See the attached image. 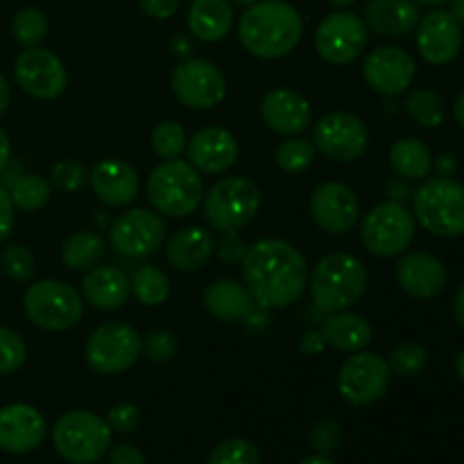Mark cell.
I'll list each match as a JSON object with an SVG mask.
<instances>
[{
    "label": "cell",
    "mask_w": 464,
    "mask_h": 464,
    "mask_svg": "<svg viewBox=\"0 0 464 464\" xmlns=\"http://www.w3.org/2000/svg\"><path fill=\"white\" fill-rule=\"evenodd\" d=\"M9 98H12V93H9V84L7 80L0 75V113H5V109L9 107Z\"/></svg>",
    "instance_id": "56"
},
{
    "label": "cell",
    "mask_w": 464,
    "mask_h": 464,
    "mask_svg": "<svg viewBox=\"0 0 464 464\" xmlns=\"http://www.w3.org/2000/svg\"><path fill=\"white\" fill-rule=\"evenodd\" d=\"M139 5L150 18H159V21H163V18L175 16L181 0H139Z\"/></svg>",
    "instance_id": "48"
},
{
    "label": "cell",
    "mask_w": 464,
    "mask_h": 464,
    "mask_svg": "<svg viewBox=\"0 0 464 464\" xmlns=\"http://www.w3.org/2000/svg\"><path fill=\"white\" fill-rule=\"evenodd\" d=\"M247 252V245H245L243 236L236 229L222 231L220 240L216 243V254L225 266H240Z\"/></svg>",
    "instance_id": "47"
},
{
    "label": "cell",
    "mask_w": 464,
    "mask_h": 464,
    "mask_svg": "<svg viewBox=\"0 0 464 464\" xmlns=\"http://www.w3.org/2000/svg\"><path fill=\"white\" fill-rule=\"evenodd\" d=\"M299 464H335L334 460H331L329 456H322V453H315V456H308V458H304L302 462Z\"/></svg>",
    "instance_id": "60"
},
{
    "label": "cell",
    "mask_w": 464,
    "mask_h": 464,
    "mask_svg": "<svg viewBox=\"0 0 464 464\" xmlns=\"http://www.w3.org/2000/svg\"><path fill=\"white\" fill-rule=\"evenodd\" d=\"M420 3L415 0H367L365 25L381 36H406L420 23Z\"/></svg>",
    "instance_id": "27"
},
{
    "label": "cell",
    "mask_w": 464,
    "mask_h": 464,
    "mask_svg": "<svg viewBox=\"0 0 464 464\" xmlns=\"http://www.w3.org/2000/svg\"><path fill=\"white\" fill-rule=\"evenodd\" d=\"M143 352V338L127 322H104L91 334L84 356L93 372L104 376L127 372Z\"/></svg>",
    "instance_id": "10"
},
{
    "label": "cell",
    "mask_w": 464,
    "mask_h": 464,
    "mask_svg": "<svg viewBox=\"0 0 464 464\" xmlns=\"http://www.w3.org/2000/svg\"><path fill=\"white\" fill-rule=\"evenodd\" d=\"M311 216L322 231L343 236L356 229L361 220L358 195L343 181H324L311 195Z\"/></svg>",
    "instance_id": "17"
},
{
    "label": "cell",
    "mask_w": 464,
    "mask_h": 464,
    "mask_svg": "<svg viewBox=\"0 0 464 464\" xmlns=\"http://www.w3.org/2000/svg\"><path fill=\"white\" fill-rule=\"evenodd\" d=\"M107 424L111 429V433H134L140 426V408L134 403H116L113 408H109L107 412Z\"/></svg>",
    "instance_id": "46"
},
{
    "label": "cell",
    "mask_w": 464,
    "mask_h": 464,
    "mask_svg": "<svg viewBox=\"0 0 464 464\" xmlns=\"http://www.w3.org/2000/svg\"><path fill=\"white\" fill-rule=\"evenodd\" d=\"M367 39H370V32H367L365 21L358 14L338 9L322 18L317 25L315 48L324 62L344 66L361 57L362 50L367 48Z\"/></svg>",
    "instance_id": "12"
},
{
    "label": "cell",
    "mask_w": 464,
    "mask_h": 464,
    "mask_svg": "<svg viewBox=\"0 0 464 464\" xmlns=\"http://www.w3.org/2000/svg\"><path fill=\"white\" fill-rule=\"evenodd\" d=\"M53 444L66 462L95 464L111 447V429L95 412L71 411L54 424Z\"/></svg>",
    "instance_id": "6"
},
{
    "label": "cell",
    "mask_w": 464,
    "mask_h": 464,
    "mask_svg": "<svg viewBox=\"0 0 464 464\" xmlns=\"http://www.w3.org/2000/svg\"><path fill=\"white\" fill-rule=\"evenodd\" d=\"M109 464H148V462H145L143 451H140L139 447L125 442L111 449V453H109Z\"/></svg>",
    "instance_id": "50"
},
{
    "label": "cell",
    "mask_w": 464,
    "mask_h": 464,
    "mask_svg": "<svg viewBox=\"0 0 464 464\" xmlns=\"http://www.w3.org/2000/svg\"><path fill=\"white\" fill-rule=\"evenodd\" d=\"M406 111L417 125L440 127L447 118V102L430 89H415L406 100Z\"/></svg>",
    "instance_id": "35"
},
{
    "label": "cell",
    "mask_w": 464,
    "mask_h": 464,
    "mask_svg": "<svg viewBox=\"0 0 464 464\" xmlns=\"http://www.w3.org/2000/svg\"><path fill=\"white\" fill-rule=\"evenodd\" d=\"M9 159H12V143H9V136L7 131L0 127V175L7 170L9 166Z\"/></svg>",
    "instance_id": "53"
},
{
    "label": "cell",
    "mask_w": 464,
    "mask_h": 464,
    "mask_svg": "<svg viewBox=\"0 0 464 464\" xmlns=\"http://www.w3.org/2000/svg\"><path fill=\"white\" fill-rule=\"evenodd\" d=\"M390 372L403 379H412V376L421 374L429 365V352L417 343H401L392 349L390 353Z\"/></svg>",
    "instance_id": "38"
},
{
    "label": "cell",
    "mask_w": 464,
    "mask_h": 464,
    "mask_svg": "<svg viewBox=\"0 0 464 464\" xmlns=\"http://www.w3.org/2000/svg\"><path fill=\"white\" fill-rule=\"evenodd\" d=\"M308 285L315 306L322 313L347 311L367 290V270L353 254L334 252L317 261L308 275Z\"/></svg>",
    "instance_id": "3"
},
{
    "label": "cell",
    "mask_w": 464,
    "mask_h": 464,
    "mask_svg": "<svg viewBox=\"0 0 464 464\" xmlns=\"http://www.w3.org/2000/svg\"><path fill=\"white\" fill-rule=\"evenodd\" d=\"M453 315H456V322L464 329V284L458 288L456 297H453Z\"/></svg>",
    "instance_id": "55"
},
{
    "label": "cell",
    "mask_w": 464,
    "mask_h": 464,
    "mask_svg": "<svg viewBox=\"0 0 464 464\" xmlns=\"http://www.w3.org/2000/svg\"><path fill=\"white\" fill-rule=\"evenodd\" d=\"M362 75L376 93L397 98L412 86V80L417 75V63L412 54H408L403 48L381 45L367 54L365 63H362Z\"/></svg>",
    "instance_id": "18"
},
{
    "label": "cell",
    "mask_w": 464,
    "mask_h": 464,
    "mask_svg": "<svg viewBox=\"0 0 464 464\" xmlns=\"http://www.w3.org/2000/svg\"><path fill=\"white\" fill-rule=\"evenodd\" d=\"M0 270L9 276V279L25 284L34 275V256L25 245H7L0 252Z\"/></svg>",
    "instance_id": "42"
},
{
    "label": "cell",
    "mask_w": 464,
    "mask_h": 464,
    "mask_svg": "<svg viewBox=\"0 0 464 464\" xmlns=\"http://www.w3.org/2000/svg\"><path fill=\"white\" fill-rule=\"evenodd\" d=\"M304 23L285 0H258L249 5L238 23V39L247 53L261 59H281L302 41Z\"/></svg>",
    "instance_id": "2"
},
{
    "label": "cell",
    "mask_w": 464,
    "mask_h": 464,
    "mask_svg": "<svg viewBox=\"0 0 464 464\" xmlns=\"http://www.w3.org/2000/svg\"><path fill=\"white\" fill-rule=\"evenodd\" d=\"M320 334L326 344L347 353L362 352L372 343V338H374V331H372L370 322L362 315H356V313L349 311L329 313L326 320L322 322Z\"/></svg>",
    "instance_id": "29"
},
{
    "label": "cell",
    "mask_w": 464,
    "mask_h": 464,
    "mask_svg": "<svg viewBox=\"0 0 464 464\" xmlns=\"http://www.w3.org/2000/svg\"><path fill=\"white\" fill-rule=\"evenodd\" d=\"M390 365L381 353L356 352L338 372V390L352 406H372L390 388Z\"/></svg>",
    "instance_id": "11"
},
{
    "label": "cell",
    "mask_w": 464,
    "mask_h": 464,
    "mask_svg": "<svg viewBox=\"0 0 464 464\" xmlns=\"http://www.w3.org/2000/svg\"><path fill=\"white\" fill-rule=\"evenodd\" d=\"M433 170L438 177H453L458 172V157L453 152H442L433 159Z\"/></svg>",
    "instance_id": "51"
},
{
    "label": "cell",
    "mask_w": 464,
    "mask_h": 464,
    "mask_svg": "<svg viewBox=\"0 0 464 464\" xmlns=\"http://www.w3.org/2000/svg\"><path fill=\"white\" fill-rule=\"evenodd\" d=\"M240 267L245 288L263 308L290 306L308 285L306 258L281 238H263L249 245Z\"/></svg>",
    "instance_id": "1"
},
{
    "label": "cell",
    "mask_w": 464,
    "mask_h": 464,
    "mask_svg": "<svg viewBox=\"0 0 464 464\" xmlns=\"http://www.w3.org/2000/svg\"><path fill=\"white\" fill-rule=\"evenodd\" d=\"M324 338H322L320 331H308V334H304L302 343H299V349H302L304 353H308V356H317V353H322V349H324Z\"/></svg>",
    "instance_id": "52"
},
{
    "label": "cell",
    "mask_w": 464,
    "mask_h": 464,
    "mask_svg": "<svg viewBox=\"0 0 464 464\" xmlns=\"http://www.w3.org/2000/svg\"><path fill=\"white\" fill-rule=\"evenodd\" d=\"M204 308L222 322H243L256 315L263 306L254 302L245 284L234 279H218L204 290Z\"/></svg>",
    "instance_id": "26"
},
{
    "label": "cell",
    "mask_w": 464,
    "mask_h": 464,
    "mask_svg": "<svg viewBox=\"0 0 464 464\" xmlns=\"http://www.w3.org/2000/svg\"><path fill=\"white\" fill-rule=\"evenodd\" d=\"M415 220L440 238L464 234V184L453 177H430L412 195Z\"/></svg>",
    "instance_id": "4"
},
{
    "label": "cell",
    "mask_w": 464,
    "mask_h": 464,
    "mask_svg": "<svg viewBox=\"0 0 464 464\" xmlns=\"http://www.w3.org/2000/svg\"><path fill=\"white\" fill-rule=\"evenodd\" d=\"M308 442H311L313 451L322 453V456H331L334 451H338L340 444H343V426L334 417H326L320 420L313 426L311 435H308Z\"/></svg>",
    "instance_id": "44"
},
{
    "label": "cell",
    "mask_w": 464,
    "mask_h": 464,
    "mask_svg": "<svg viewBox=\"0 0 464 464\" xmlns=\"http://www.w3.org/2000/svg\"><path fill=\"white\" fill-rule=\"evenodd\" d=\"M104 238L98 231H75L68 236L62 245V261L71 270H91L98 266L104 256Z\"/></svg>",
    "instance_id": "32"
},
{
    "label": "cell",
    "mask_w": 464,
    "mask_h": 464,
    "mask_svg": "<svg viewBox=\"0 0 464 464\" xmlns=\"http://www.w3.org/2000/svg\"><path fill=\"white\" fill-rule=\"evenodd\" d=\"M456 374L460 376V381L464 383V349L458 353V358H456Z\"/></svg>",
    "instance_id": "61"
},
{
    "label": "cell",
    "mask_w": 464,
    "mask_h": 464,
    "mask_svg": "<svg viewBox=\"0 0 464 464\" xmlns=\"http://www.w3.org/2000/svg\"><path fill=\"white\" fill-rule=\"evenodd\" d=\"M399 288L415 299H433L447 288V267L438 256L429 252H408L399 258L397 270Z\"/></svg>",
    "instance_id": "22"
},
{
    "label": "cell",
    "mask_w": 464,
    "mask_h": 464,
    "mask_svg": "<svg viewBox=\"0 0 464 464\" xmlns=\"http://www.w3.org/2000/svg\"><path fill=\"white\" fill-rule=\"evenodd\" d=\"M12 34L23 48H34L48 34V18L39 7L18 9L12 21Z\"/></svg>",
    "instance_id": "36"
},
{
    "label": "cell",
    "mask_w": 464,
    "mask_h": 464,
    "mask_svg": "<svg viewBox=\"0 0 464 464\" xmlns=\"http://www.w3.org/2000/svg\"><path fill=\"white\" fill-rule=\"evenodd\" d=\"M89 184L100 202L109 207H127L139 198V175L121 159H102L93 166Z\"/></svg>",
    "instance_id": "24"
},
{
    "label": "cell",
    "mask_w": 464,
    "mask_h": 464,
    "mask_svg": "<svg viewBox=\"0 0 464 464\" xmlns=\"http://www.w3.org/2000/svg\"><path fill=\"white\" fill-rule=\"evenodd\" d=\"M177 338L170 331H152L143 338V353L150 362H168L177 356Z\"/></svg>",
    "instance_id": "45"
},
{
    "label": "cell",
    "mask_w": 464,
    "mask_h": 464,
    "mask_svg": "<svg viewBox=\"0 0 464 464\" xmlns=\"http://www.w3.org/2000/svg\"><path fill=\"white\" fill-rule=\"evenodd\" d=\"M14 229V202L9 198L7 186L0 184V243L12 234Z\"/></svg>",
    "instance_id": "49"
},
{
    "label": "cell",
    "mask_w": 464,
    "mask_h": 464,
    "mask_svg": "<svg viewBox=\"0 0 464 464\" xmlns=\"http://www.w3.org/2000/svg\"><path fill=\"white\" fill-rule=\"evenodd\" d=\"M89 175L91 172L86 170L84 163H80L77 159H62L50 168V186L62 193H77L89 184Z\"/></svg>",
    "instance_id": "41"
},
{
    "label": "cell",
    "mask_w": 464,
    "mask_h": 464,
    "mask_svg": "<svg viewBox=\"0 0 464 464\" xmlns=\"http://www.w3.org/2000/svg\"><path fill=\"white\" fill-rule=\"evenodd\" d=\"M130 295V279L116 266H95L82 279V299L95 311H116Z\"/></svg>",
    "instance_id": "25"
},
{
    "label": "cell",
    "mask_w": 464,
    "mask_h": 464,
    "mask_svg": "<svg viewBox=\"0 0 464 464\" xmlns=\"http://www.w3.org/2000/svg\"><path fill=\"white\" fill-rule=\"evenodd\" d=\"M370 134L365 122L349 111H331L313 127V145L334 161L349 163L365 154Z\"/></svg>",
    "instance_id": "13"
},
{
    "label": "cell",
    "mask_w": 464,
    "mask_h": 464,
    "mask_svg": "<svg viewBox=\"0 0 464 464\" xmlns=\"http://www.w3.org/2000/svg\"><path fill=\"white\" fill-rule=\"evenodd\" d=\"M415 229V216L401 202L390 199L367 213L361 225V243L374 256L392 258L411 247Z\"/></svg>",
    "instance_id": "9"
},
{
    "label": "cell",
    "mask_w": 464,
    "mask_h": 464,
    "mask_svg": "<svg viewBox=\"0 0 464 464\" xmlns=\"http://www.w3.org/2000/svg\"><path fill=\"white\" fill-rule=\"evenodd\" d=\"M188 163L198 172L207 175H220L227 172L238 159V140L225 127H202L190 136Z\"/></svg>",
    "instance_id": "21"
},
{
    "label": "cell",
    "mask_w": 464,
    "mask_h": 464,
    "mask_svg": "<svg viewBox=\"0 0 464 464\" xmlns=\"http://www.w3.org/2000/svg\"><path fill=\"white\" fill-rule=\"evenodd\" d=\"M148 199L159 213L170 218H186L204 199V184L199 172L181 159L163 161L148 177Z\"/></svg>",
    "instance_id": "5"
},
{
    "label": "cell",
    "mask_w": 464,
    "mask_h": 464,
    "mask_svg": "<svg viewBox=\"0 0 464 464\" xmlns=\"http://www.w3.org/2000/svg\"><path fill=\"white\" fill-rule=\"evenodd\" d=\"M388 195L392 202H406L408 195H411V190H408V186L399 184V181H390L388 184Z\"/></svg>",
    "instance_id": "54"
},
{
    "label": "cell",
    "mask_w": 464,
    "mask_h": 464,
    "mask_svg": "<svg viewBox=\"0 0 464 464\" xmlns=\"http://www.w3.org/2000/svg\"><path fill=\"white\" fill-rule=\"evenodd\" d=\"M172 93L190 109H213L225 100L227 80L220 68L207 59H186L172 72Z\"/></svg>",
    "instance_id": "14"
},
{
    "label": "cell",
    "mask_w": 464,
    "mask_h": 464,
    "mask_svg": "<svg viewBox=\"0 0 464 464\" xmlns=\"http://www.w3.org/2000/svg\"><path fill=\"white\" fill-rule=\"evenodd\" d=\"M229 3H234V5H240V7H249V5L258 3V0H229Z\"/></svg>",
    "instance_id": "63"
},
{
    "label": "cell",
    "mask_w": 464,
    "mask_h": 464,
    "mask_svg": "<svg viewBox=\"0 0 464 464\" xmlns=\"http://www.w3.org/2000/svg\"><path fill=\"white\" fill-rule=\"evenodd\" d=\"M261 118L272 131L281 136H299L313 121L311 104L302 93L293 89L267 91L261 102Z\"/></svg>",
    "instance_id": "23"
},
{
    "label": "cell",
    "mask_w": 464,
    "mask_h": 464,
    "mask_svg": "<svg viewBox=\"0 0 464 464\" xmlns=\"http://www.w3.org/2000/svg\"><path fill=\"white\" fill-rule=\"evenodd\" d=\"M166 240V222L148 208H131L113 220L109 243L127 258L152 256Z\"/></svg>",
    "instance_id": "15"
},
{
    "label": "cell",
    "mask_w": 464,
    "mask_h": 464,
    "mask_svg": "<svg viewBox=\"0 0 464 464\" xmlns=\"http://www.w3.org/2000/svg\"><path fill=\"white\" fill-rule=\"evenodd\" d=\"M27 320L44 331H68L84 315V299L63 281H36L23 297Z\"/></svg>",
    "instance_id": "8"
},
{
    "label": "cell",
    "mask_w": 464,
    "mask_h": 464,
    "mask_svg": "<svg viewBox=\"0 0 464 464\" xmlns=\"http://www.w3.org/2000/svg\"><path fill=\"white\" fill-rule=\"evenodd\" d=\"M315 145L313 140L302 139V136H293V139L284 140V143L276 148V166L285 172H304L306 168H311L313 159H315Z\"/></svg>",
    "instance_id": "37"
},
{
    "label": "cell",
    "mask_w": 464,
    "mask_h": 464,
    "mask_svg": "<svg viewBox=\"0 0 464 464\" xmlns=\"http://www.w3.org/2000/svg\"><path fill=\"white\" fill-rule=\"evenodd\" d=\"M25 358L27 347L21 335L7 326H0V376L21 370Z\"/></svg>",
    "instance_id": "43"
},
{
    "label": "cell",
    "mask_w": 464,
    "mask_h": 464,
    "mask_svg": "<svg viewBox=\"0 0 464 464\" xmlns=\"http://www.w3.org/2000/svg\"><path fill=\"white\" fill-rule=\"evenodd\" d=\"M453 118H456L458 125L464 130V91L460 95L456 98V102H453Z\"/></svg>",
    "instance_id": "57"
},
{
    "label": "cell",
    "mask_w": 464,
    "mask_h": 464,
    "mask_svg": "<svg viewBox=\"0 0 464 464\" xmlns=\"http://www.w3.org/2000/svg\"><path fill=\"white\" fill-rule=\"evenodd\" d=\"M326 3L334 5V7H338V9H347V7H352L356 0H326Z\"/></svg>",
    "instance_id": "62"
},
{
    "label": "cell",
    "mask_w": 464,
    "mask_h": 464,
    "mask_svg": "<svg viewBox=\"0 0 464 464\" xmlns=\"http://www.w3.org/2000/svg\"><path fill=\"white\" fill-rule=\"evenodd\" d=\"M417 50L433 66L451 63L462 50V27L447 9H433L417 23Z\"/></svg>",
    "instance_id": "19"
},
{
    "label": "cell",
    "mask_w": 464,
    "mask_h": 464,
    "mask_svg": "<svg viewBox=\"0 0 464 464\" xmlns=\"http://www.w3.org/2000/svg\"><path fill=\"white\" fill-rule=\"evenodd\" d=\"M415 3H420V5H442V3H449V0H415Z\"/></svg>",
    "instance_id": "64"
},
{
    "label": "cell",
    "mask_w": 464,
    "mask_h": 464,
    "mask_svg": "<svg viewBox=\"0 0 464 464\" xmlns=\"http://www.w3.org/2000/svg\"><path fill=\"white\" fill-rule=\"evenodd\" d=\"M131 295L139 299L143 306H159L170 295V279L163 275L159 267L143 266L134 272L130 281Z\"/></svg>",
    "instance_id": "34"
},
{
    "label": "cell",
    "mask_w": 464,
    "mask_h": 464,
    "mask_svg": "<svg viewBox=\"0 0 464 464\" xmlns=\"http://www.w3.org/2000/svg\"><path fill=\"white\" fill-rule=\"evenodd\" d=\"M390 166L403 179H426L433 170V154L424 140L406 136L390 148Z\"/></svg>",
    "instance_id": "31"
},
{
    "label": "cell",
    "mask_w": 464,
    "mask_h": 464,
    "mask_svg": "<svg viewBox=\"0 0 464 464\" xmlns=\"http://www.w3.org/2000/svg\"><path fill=\"white\" fill-rule=\"evenodd\" d=\"M16 84L36 100H54L66 91L68 72L62 59L50 50L25 48L14 63Z\"/></svg>",
    "instance_id": "16"
},
{
    "label": "cell",
    "mask_w": 464,
    "mask_h": 464,
    "mask_svg": "<svg viewBox=\"0 0 464 464\" xmlns=\"http://www.w3.org/2000/svg\"><path fill=\"white\" fill-rule=\"evenodd\" d=\"M207 464H261V453L249 440L231 438L213 449Z\"/></svg>",
    "instance_id": "40"
},
{
    "label": "cell",
    "mask_w": 464,
    "mask_h": 464,
    "mask_svg": "<svg viewBox=\"0 0 464 464\" xmlns=\"http://www.w3.org/2000/svg\"><path fill=\"white\" fill-rule=\"evenodd\" d=\"M449 3H451L453 18L460 23V27H464V0H449Z\"/></svg>",
    "instance_id": "59"
},
{
    "label": "cell",
    "mask_w": 464,
    "mask_h": 464,
    "mask_svg": "<svg viewBox=\"0 0 464 464\" xmlns=\"http://www.w3.org/2000/svg\"><path fill=\"white\" fill-rule=\"evenodd\" d=\"M44 415L30 403H9L0 408V451L25 456L45 440Z\"/></svg>",
    "instance_id": "20"
},
{
    "label": "cell",
    "mask_w": 464,
    "mask_h": 464,
    "mask_svg": "<svg viewBox=\"0 0 464 464\" xmlns=\"http://www.w3.org/2000/svg\"><path fill=\"white\" fill-rule=\"evenodd\" d=\"M7 190L14 207L25 213H36L50 202L53 186L41 175H18L16 179L9 181Z\"/></svg>",
    "instance_id": "33"
},
{
    "label": "cell",
    "mask_w": 464,
    "mask_h": 464,
    "mask_svg": "<svg viewBox=\"0 0 464 464\" xmlns=\"http://www.w3.org/2000/svg\"><path fill=\"white\" fill-rule=\"evenodd\" d=\"M234 27V7L229 0H193L188 7V30L204 44L225 39Z\"/></svg>",
    "instance_id": "30"
},
{
    "label": "cell",
    "mask_w": 464,
    "mask_h": 464,
    "mask_svg": "<svg viewBox=\"0 0 464 464\" xmlns=\"http://www.w3.org/2000/svg\"><path fill=\"white\" fill-rule=\"evenodd\" d=\"M213 236L204 227H186L177 231L166 247V258L172 267L181 272H195L213 256Z\"/></svg>",
    "instance_id": "28"
},
{
    "label": "cell",
    "mask_w": 464,
    "mask_h": 464,
    "mask_svg": "<svg viewBox=\"0 0 464 464\" xmlns=\"http://www.w3.org/2000/svg\"><path fill=\"white\" fill-rule=\"evenodd\" d=\"M172 48H175L177 54H188L190 41L186 39V36H175V39H172Z\"/></svg>",
    "instance_id": "58"
},
{
    "label": "cell",
    "mask_w": 464,
    "mask_h": 464,
    "mask_svg": "<svg viewBox=\"0 0 464 464\" xmlns=\"http://www.w3.org/2000/svg\"><path fill=\"white\" fill-rule=\"evenodd\" d=\"M204 216L218 231L243 229L261 208V190L247 177H225L204 193Z\"/></svg>",
    "instance_id": "7"
},
{
    "label": "cell",
    "mask_w": 464,
    "mask_h": 464,
    "mask_svg": "<svg viewBox=\"0 0 464 464\" xmlns=\"http://www.w3.org/2000/svg\"><path fill=\"white\" fill-rule=\"evenodd\" d=\"M186 145H188V139H186V131L179 122L163 121L152 130V150L163 161L179 159Z\"/></svg>",
    "instance_id": "39"
}]
</instances>
